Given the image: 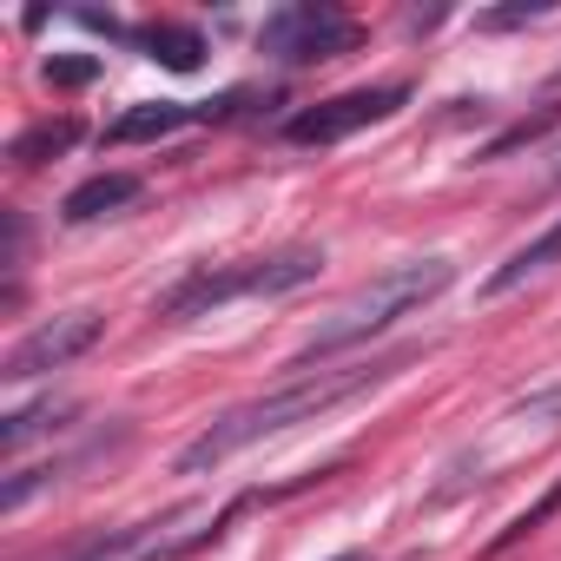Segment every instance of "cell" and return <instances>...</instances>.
<instances>
[{"label":"cell","mask_w":561,"mask_h":561,"mask_svg":"<svg viewBox=\"0 0 561 561\" xmlns=\"http://www.w3.org/2000/svg\"><path fill=\"white\" fill-rule=\"evenodd\" d=\"M337 561H364V554H337Z\"/></svg>","instance_id":"obj_18"},{"label":"cell","mask_w":561,"mask_h":561,"mask_svg":"<svg viewBox=\"0 0 561 561\" xmlns=\"http://www.w3.org/2000/svg\"><path fill=\"white\" fill-rule=\"evenodd\" d=\"M548 8H502V14H482V27H515V21H541Z\"/></svg>","instance_id":"obj_16"},{"label":"cell","mask_w":561,"mask_h":561,"mask_svg":"<svg viewBox=\"0 0 561 561\" xmlns=\"http://www.w3.org/2000/svg\"><path fill=\"white\" fill-rule=\"evenodd\" d=\"M67 416H73V403H54V397H47V403H34V410H14L8 423H0V443H8V456H21V449L41 436V430H60Z\"/></svg>","instance_id":"obj_12"},{"label":"cell","mask_w":561,"mask_h":561,"mask_svg":"<svg viewBox=\"0 0 561 561\" xmlns=\"http://www.w3.org/2000/svg\"><path fill=\"white\" fill-rule=\"evenodd\" d=\"M548 159H554V165H548V179H554V185H561V146H554V152H548Z\"/></svg>","instance_id":"obj_17"},{"label":"cell","mask_w":561,"mask_h":561,"mask_svg":"<svg viewBox=\"0 0 561 561\" xmlns=\"http://www.w3.org/2000/svg\"><path fill=\"white\" fill-rule=\"evenodd\" d=\"M554 508H561V489H548V495H541V502H535V508H528V515H522V522H515V528H508L502 541H495V548H508V541H522V535H535V528H541V522H548Z\"/></svg>","instance_id":"obj_14"},{"label":"cell","mask_w":561,"mask_h":561,"mask_svg":"<svg viewBox=\"0 0 561 561\" xmlns=\"http://www.w3.org/2000/svg\"><path fill=\"white\" fill-rule=\"evenodd\" d=\"M100 344V318L93 311H67V318H47V324H34L14 351H8V383H27V377H47V370H67L80 351H93Z\"/></svg>","instance_id":"obj_6"},{"label":"cell","mask_w":561,"mask_h":561,"mask_svg":"<svg viewBox=\"0 0 561 561\" xmlns=\"http://www.w3.org/2000/svg\"><path fill=\"white\" fill-rule=\"evenodd\" d=\"M257 47L285 67H311V60H331V54H351L357 47V21L331 0H298V8H277L257 34Z\"/></svg>","instance_id":"obj_4"},{"label":"cell","mask_w":561,"mask_h":561,"mask_svg":"<svg viewBox=\"0 0 561 561\" xmlns=\"http://www.w3.org/2000/svg\"><path fill=\"white\" fill-rule=\"evenodd\" d=\"M456 285V264L449 257H410V264H390V271H377L370 285H357L305 344H298V357H291V370H311L318 357H337V351H351V344H364V337H377V331H390L397 318H410V311H423L430 298H443Z\"/></svg>","instance_id":"obj_2"},{"label":"cell","mask_w":561,"mask_h":561,"mask_svg":"<svg viewBox=\"0 0 561 561\" xmlns=\"http://www.w3.org/2000/svg\"><path fill=\"white\" fill-rule=\"evenodd\" d=\"M318 271H324L318 244H291V251L244 257V264H225V271H198V277H185L179 291H165L159 318H198V311H218L231 298H285V291L311 285Z\"/></svg>","instance_id":"obj_3"},{"label":"cell","mask_w":561,"mask_h":561,"mask_svg":"<svg viewBox=\"0 0 561 561\" xmlns=\"http://www.w3.org/2000/svg\"><path fill=\"white\" fill-rule=\"evenodd\" d=\"M146 185L133 179V172H100V179H87V185H73L67 192V225H87V218H106V211H119V205H133Z\"/></svg>","instance_id":"obj_7"},{"label":"cell","mask_w":561,"mask_h":561,"mask_svg":"<svg viewBox=\"0 0 561 561\" xmlns=\"http://www.w3.org/2000/svg\"><path fill=\"white\" fill-rule=\"evenodd\" d=\"M416 357H423V351H416V344H403V351H383V357H370V364H344V370L291 377L285 390L251 397V403L225 410L218 423H205V430L179 449V476H205V469L231 462L238 449H251V443H264V436H285V430H298V423H318V416H331V410H344V403L370 397L377 383H390V377H397V370H410Z\"/></svg>","instance_id":"obj_1"},{"label":"cell","mask_w":561,"mask_h":561,"mask_svg":"<svg viewBox=\"0 0 561 561\" xmlns=\"http://www.w3.org/2000/svg\"><path fill=\"white\" fill-rule=\"evenodd\" d=\"M80 139V119H41V126H27L21 139H14V159L21 165H47L54 152H67Z\"/></svg>","instance_id":"obj_13"},{"label":"cell","mask_w":561,"mask_h":561,"mask_svg":"<svg viewBox=\"0 0 561 561\" xmlns=\"http://www.w3.org/2000/svg\"><path fill=\"white\" fill-rule=\"evenodd\" d=\"M192 119H198V113L179 106V100H146V106L119 113V119L106 126V139H113V146H139V139H165V133H179V126H192Z\"/></svg>","instance_id":"obj_8"},{"label":"cell","mask_w":561,"mask_h":561,"mask_svg":"<svg viewBox=\"0 0 561 561\" xmlns=\"http://www.w3.org/2000/svg\"><path fill=\"white\" fill-rule=\"evenodd\" d=\"M548 264H561V225H548L541 238H528V244H522L495 277H489V285H482V298H502V291L528 285V277H535V271H548Z\"/></svg>","instance_id":"obj_9"},{"label":"cell","mask_w":561,"mask_h":561,"mask_svg":"<svg viewBox=\"0 0 561 561\" xmlns=\"http://www.w3.org/2000/svg\"><path fill=\"white\" fill-rule=\"evenodd\" d=\"M403 100H410L403 87H357V93H337V100H324V106L298 113V119L285 126V139H291V146H337V139H351V133H364V126L390 119Z\"/></svg>","instance_id":"obj_5"},{"label":"cell","mask_w":561,"mask_h":561,"mask_svg":"<svg viewBox=\"0 0 561 561\" xmlns=\"http://www.w3.org/2000/svg\"><path fill=\"white\" fill-rule=\"evenodd\" d=\"M159 535H165V522H133V528H113V535H93V541H80L67 561H146Z\"/></svg>","instance_id":"obj_10"},{"label":"cell","mask_w":561,"mask_h":561,"mask_svg":"<svg viewBox=\"0 0 561 561\" xmlns=\"http://www.w3.org/2000/svg\"><path fill=\"white\" fill-rule=\"evenodd\" d=\"M47 80L54 87H87L93 80V60H47Z\"/></svg>","instance_id":"obj_15"},{"label":"cell","mask_w":561,"mask_h":561,"mask_svg":"<svg viewBox=\"0 0 561 561\" xmlns=\"http://www.w3.org/2000/svg\"><path fill=\"white\" fill-rule=\"evenodd\" d=\"M139 47H146L152 60H165L172 73H192V67L205 60V41H198V27H179V21H159V27H146V34H139Z\"/></svg>","instance_id":"obj_11"}]
</instances>
